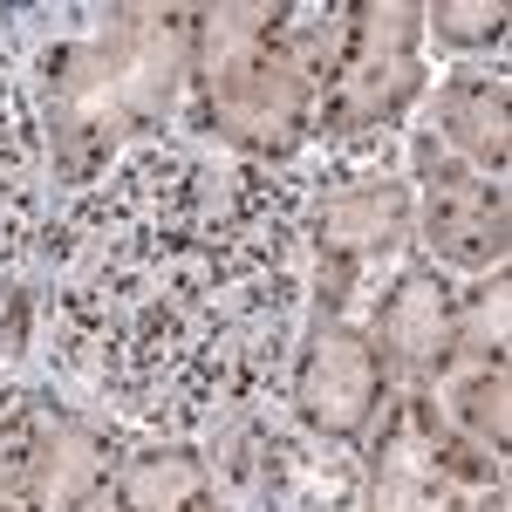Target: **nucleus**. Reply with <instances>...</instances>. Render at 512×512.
Returning a JSON list of instances; mask_svg holds the SVG:
<instances>
[{"mask_svg": "<svg viewBox=\"0 0 512 512\" xmlns=\"http://www.w3.org/2000/svg\"><path fill=\"white\" fill-rule=\"evenodd\" d=\"M301 178L130 151L41 226V328L82 390L164 437L260 403L294 335Z\"/></svg>", "mask_w": 512, "mask_h": 512, "instance_id": "obj_1", "label": "nucleus"}, {"mask_svg": "<svg viewBox=\"0 0 512 512\" xmlns=\"http://www.w3.org/2000/svg\"><path fill=\"white\" fill-rule=\"evenodd\" d=\"M192 21L198 7H178V0L171 7L123 0V7L69 14V28L41 35L35 48L41 178L62 198L103 185L130 144H144L171 117H185Z\"/></svg>", "mask_w": 512, "mask_h": 512, "instance_id": "obj_2", "label": "nucleus"}, {"mask_svg": "<svg viewBox=\"0 0 512 512\" xmlns=\"http://www.w3.org/2000/svg\"><path fill=\"white\" fill-rule=\"evenodd\" d=\"M342 35V7L233 0L198 7L185 130L233 151L239 164L287 171L315 144V96Z\"/></svg>", "mask_w": 512, "mask_h": 512, "instance_id": "obj_3", "label": "nucleus"}, {"mask_svg": "<svg viewBox=\"0 0 512 512\" xmlns=\"http://www.w3.org/2000/svg\"><path fill=\"white\" fill-rule=\"evenodd\" d=\"M301 239L315 253V280H308V315H349L369 267L396 260L417 239V205H410V178L396 171L383 144H362L301 178Z\"/></svg>", "mask_w": 512, "mask_h": 512, "instance_id": "obj_4", "label": "nucleus"}, {"mask_svg": "<svg viewBox=\"0 0 512 512\" xmlns=\"http://www.w3.org/2000/svg\"><path fill=\"white\" fill-rule=\"evenodd\" d=\"M362 512H506V465L451 431L431 390H390L362 437Z\"/></svg>", "mask_w": 512, "mask_h": 512, "instance_id": "obj_5", "label": "nucleus"}, {"mask_svg": "<svg viewBox=\"0 0 512 512\" xmlns=\"http://www.w3.org/2000/svg\"><path fill=\"white\" fill-rule=\"evenodd\" d=\"M424 7L417 0H355L342 7V35L315 96V144L362 151L383 144L424 103Z\"/></svg>", "mask_w": 512, "mask_h": 512, "instance_id": "obj_6", "label": "nucleus"}, {"mask_svg": "<svg viewBox=\"0 0 512 512\" xmlns=\"http://www.w3.org/2000/svg\"><path fill=\"white\" fill-rule=\"evenodd\" d=\"M205 465L233 512H355L362 506V465L342 458V444L308 437L287 410L246 403L212 424Z\"/></svg>", "mask_w": 512, "mask_h": 512, "instance_id": "obj_7", "label": "nucleus"}, {"mask_svg": "<svg viewBox=\"0 0 512 512\" xmlns=\"http://www.w3.org/2000/svg\"><path fill=\"white\" fill-rule=\"evenodd\" d=\"M130 437L82 403H14L0 417V499L21 512H96Z\"/></svg>", "mask_w": 512, "mask_h": 512, "instance_id": "obj_8", "label": "nucleus"}, {"mask_svg": "<svg viewBox=\"0 0 512 512\" xmlns=\"http://www.w3.org/2000/svg\"><path fill=\"white\" fill-rule=\"evenodd\" d=\"M410 205H417V239L431 253V267L458 274H492L512 253V198L506 178H485L472 164H458L431 130H410Z\"/></svg>", "mask_w": 512, "mask_h": 512, "instance_id": "obj_9", "label": "nucleus"}, {"mask_svg": "<svg viewBox=\"0 0 512 512\" xmlns=\"http://www.w3.org/2000/svg\"><path fill=\"white\" fill-rule=\"evenodd\" d=\"M383 362L369 349V328L355 315H308L287 342V417L321 444H362L383 410Z\"/></svg>", "mask_w": 512, "mask_h": 512, "instance_id": "obj_10", "label": "nucleus"}, {"mask_svg": "<svg viewBox=\"0 0 512 512\" xmlns=\"http://www.w3.org/2000/svg\"><path fill=\"white\" fill-rule=\"evenodd\" d=\"M369 349L383 362L390 390H437L451 369V335H458V287L444 267L410 260L369 308Z\"/></svg>", "mask_w": 512, "mask_h": 512, "instance_id": "obj_11", "label": "nucleus"}, {"mask_svg": "<svg viewBox=\"0 0 512 512\" xmlns=\"http://www.w3.org/2000/svg\"><path fill=\"white\" fill-rule=\"evenodd\" d=\"M424 130L451 151L458 164H472L485 178H506V158H512V103H506V76L499 69H451V76L424 89Z\"/></svg>", "mask_w": 512, "mask_h": 512, "instance_id": "obj_12", "label": "nucleus"}, {"mask_svg": "<svg viewBox=\"0 0 512 512\" xmlns=\"http://www.w3.org/2000/svg\"><path fill=\"white\" fill-rule=\"evenodd\" d=\"M110 506L117 512H233L219 492V478L205 465L192 437H151L123 451L117 478H110Z\"/></svg>", "mask_w": 512, "mask_h": 512, "instance_id": "obj_13", "label": "nucleus"}, {"mask_svg": "<svg viewBox=\"0 0 512 512\" xmlns=\"http://www.w3.org/2000/svg\"><path fill=\"white\" fill-rule=\"evenodd\" d=\"M437 410L458 437H472L485 458L506 465V444H512V390H506V362H451L444 383H437Z\"/></svg>", "mask_w": 512, "mask_h": 512, "instance_id": "obj_14", "label": "nucleus"}, {"mask_svg": "<svg viewBox=\"0 0 512 512\" xmlns=\"http://www.w3.org/2000/svg\"><path fill=\"white\" fill-rule=\"evenodd\" d=\"M506 315H512L506 267L472 274V287H458V335H451V362H506Z\"/></svg>", "mask_w": 512, "mask_h": 512, "instance_id": "obj_15", "label": "nucleus"}, {"mask_svg": "<svg viewBox=\"0 0 512 512\" xmlns=\"http://www.w3.org/2000/svg\"><path fill=\"white\" fill-rule=\"evenodd\" d=\"M41 178V130H35V103L21 96L14 62L0 48V185H35Z\"/></svg>", "mask_w": 512, "mask_h": 512, "instance_id": "obj_16", "label": "nucleus"}, {"mask_svg": "<svg viewBox=\"0 0 512 512\" xmlns=\"http://www.w3.org/2000/svg\"><path fill=\"white\" fill-rule=\"evenodd\" d=\"M506 0H437L424 7V41H444L458 55H478V48H499L506 41Z\"/></svg>", "mask_w": 512, "mask_h": 512, "instance_id": "obj_17", "label": "nucleus"}, {"mask_svg": "<svg viewBox=\"0 0 512 512\" xmlns=\"http://www.w3.org/2000/svg\"><path fill=\"white\" fill-rule=\"evenodd\" d=\"M0 512H21V506H7V499H0Z\"/></svg>", "mask_w": 512, "mask_h": 512, "instance_id": "obj_18", "label": "nucleus"}]
</instances>
